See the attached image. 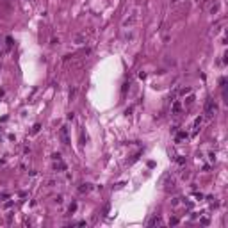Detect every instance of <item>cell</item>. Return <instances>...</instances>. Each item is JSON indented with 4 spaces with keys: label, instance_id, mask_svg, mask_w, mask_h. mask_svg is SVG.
<instances>
[{
    "label": "cell",
    "instance_id": "52a82bcc",
    "mask_svg": "<svg viewBox=\"0 0 228 228\" xmlns=\"http://www.w3.org/2000/svg\"><path fill=\"white\" fill-rule=\"evenodd\" d=\"M184 139H187V132H175V141L176 143H180V141H184Z\"/></svg>",
    "mask_w": 228,
    "mask_h": 228
},
{
    "label": "cell",
    "instance_id": "ba28073f",
    "mask_svg": "<svg viewBox=\"0 0 228 228\" xmlns=\"http://www.w3.org/2000/svg\"><path fill=\"white\" fill-rule=\"evenodd\" d=\"M201 123H203V116H200V118H196V120H194V130H193V134H196V132H198V128L201 127Z\"/></svg>",
    "mask_w": 228,
    "mask_h": 228
},
{
    "label": "cell",
    "instance_id": "30bf717a",
    "mask_svg": "<svg viewBox=\"0 0 228 228\" xmlns=\"http://www.w3.org/2000/svg\"><path fill=\"white\" fill-rule=\"evenodd\" d=\"M79 191H80V193H89V191H91V184H82V186L79 187Z\"/></svg>",
    "mask_w": 228,
    "mask_h": 228
},
{
    "label": "cell",
    "instance_id": "5b68a950",
    "mask_svg": "<svg viewBox=\"0 0 228 228\" xmlns=\"http://www.w3.org/2000/svg\"><path fill=\"white\" fill-rule=\"evenodd\" d=\"M193 105H194V95H193V91H191V93L184 95V107H186V109H191Z\"/></svg>",
    "mask_w": 228,
    "mask_h": 228
},
{
    "label": "cell",
    "instance_id": "8fae6325",
    "mask_svg": "<svg viewBox=\"0 0 228 228\" xmlns=\"http://www.w3.org/2000/svg\"><path fill=\"white\" fill-rule=\"evenodd\" d=\"M148 224H162V219H161V217H152V219L148 221Z\"/></svg>",
    "mask_w": 228,
    "mask_h": 228
},
{
    "label": "cell",
    "instance_id": "7c38bea8",
    "mask_svg": "<svg viewBox=\"0 0 228 228\" xmlns=\"http://www.w3.org/2000/svg\"><path fill=\"white\" fill-rule=\"evenodd\" d=\"M11 47H13V39L7 38V39H6V50H11Z\"/></svg>",
    "mask_w": 228,
    "mask_h": 228
},
{
    "label": "cell",
    "instance_id": "6da1fadb",
    "mask_svg": "<svg viewBox=\"0 0 228 228\" xmlns=\"http://www.w3.org/2000/svg\"><path fill=\"white\" fill-rule=\"evenodd\" d=\"M205 114H207V118H212L217 114V103L214 100H207V103H205Z\"/></svg>",
    "mask_w": 228,
    "mask_h": 228
},
{
    "label": "cell",
    "instance_id": "8992f818",
    "mask_svg": "<svg viewBox=\"0 0 228 228\" xmlns=\"http://www.w3.org/2000/svg\"><path fill=\"white\" fill-rule=\"evenodd\" d=\"M59 135H61V141H62V144H70V135H68V128H66V127H61Z\"/></svg>",
    "mask_w": 228,
    "mask_h": 228
},
{
    "label": "cell",
    "instance_id": "4fadbf2b",
    "mask_svg": "<svg viewBox=\"0 0 228 228\" xmlns=\"http://www.w3.org/2000/svg\"><path fill=\"white\" fill-rule=\"evenodd\" d=\"M175 161H176L180 166H182V164H186V159H184V157H180V155H176V159H175Z\"/></svg>",
    "mask_w": 228,
    "mask_h": 228
},
{
    "label": "cell",
    "instance_id": "9c48e42d",
    "mask_svg": "<svg viewBox=\"0 0 228 228\" xmlns=\"http://www.w3.org/2000/svg\"><path fill=\"white\" fill-rule=\"evenodd\" d=\"M209 11H210L212 14H216V13L219 11V2H214V4H210V6H209Z\"/></svg>",
    "mask_w": 228,
    "mask_h": 228
},
{
    "label": "cell",
    "instance_id": "9a60e30c",
    "mask_svg": "<svg viewBox=\"0 0 228 228\" xmlns=\"http://www.w3.org/2000/svg\"><path fill=\"white\" fill-rule=\"evenodd\" d=\"M169 224H178V217H171V219H169Z\"/></svg>",
    "mask_w": 228,
    "mask_h": 228
},
{
    "label": "cell",
    "instance_id": "5bb4252c",
    "mask_svg": "<svg viewBox=\"0 0 228 228\" xmlns=\"http://www.w3.org/2000/svg\"><path fill=\"white\" fill-rule=\"evenodd\" d=\"M75 210H77V203H72V205H70V214L75 212Z\"/></svg>",
    "mask_w": 228,
    "mask_h": 228
},
{
    "label": "cell",
    "instance_id": "7a4b0ae2",
    "mask_svg": "<svg viewBox=\"0 0 228 228\" xmlns=\"http://www.w3.org/2000/svg\"><path fill=\"white\" fill-rule=\"evenodd\" d=\"M52 159H54V169L55 171H66V164L62 162V159H61L59 153H54Z\"/></svg>",
    "mask_w": 228,
    "mask_h": 228
},
{
    "label": "cell",
    "instance_id": "3957f363",
    "mask_svg": "<svg viewBox=\"0 0 228 228\" xmlns=\"http://www.w3.org/2000/svg\"><path fill=\"white\" fill-rule=\"evenodd\" d=\"M224 25H226V21H224V20H221V21H217V23H216V25L212 27V30H210V36H214V38H216L217 34H221V32L224 30V29H223Z\"/></svg>",
    "mask_w": 228,
    "mask_h": 228
},
{
    "label": "cell",
    "instance_id": "277c9868",
    "mask_svg": "<svg viewBox=\"0 0 228 228\" xmlns=\"http://www.w3.org/2000/svg\"><path fill=\"white\" fill-rule=\"evenodd\" d=\"M182 107H184V105H182L180 100H173L171 102V114H173V116H178V114L182 112Z\"/></svg>",
    "mask_w": 228,
    "mask_h": 228
}]
</instances>
